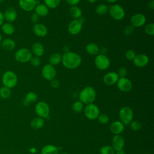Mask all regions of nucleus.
I'll use <instances>...</instances> for the list:
<instances>
[{
	"label": "nucleus",
	"instance_id": "35",
	"mask_svg": "<svg viewBox=\"0 0 154 154\" xmlns=\"http://www.w3.org/2000/svg\"><path fill=\"white\" fill-rule=\"evenodd\" d=\"M100 154H115V150L109 145L103 146L100 149Z\"/></svg>",
	"mask_w": 154,
	"mask_h": 154
},
{
	"label": "nucleus",
	"instance_id": "43",
	"mask_svg": "<svg viewBox=\"0 0 154 154\" xmlns=\"http://www.w3.org/2000/svg\"><path fill=\"white\" fill-rule=\"evenodd\" d=\"M39 20H40V16L38 14H37L35 12L32 13V14L31 15V20L34 24L38 23V22L39 21Z\"/></svg>",
	"mask_w": 154,
	"mask_h": 154
},
{
	"label": "nucleus",
	"instance_id": "47",
	"mask_svg": "<svg viewBox=\"0 0 154 154\" xmlns=\"http://www.w3.org/2000/svg\"><path fill=\"white\" fill-rule=\"evenodd\" d=\"M4 23V14L2 11H0V26Z\"/></svg>",
	"mask_w": 154,
	"mask_h": 154
},
{
	"label": "nucleus",
	"instance_id": "7",
	"mask_svg": "<svg viewBox=\"0 0 154 154\" xmlns=\"http://www.w3.org/2000/svg\"><path fill=\"white\" fill-rule=\"evenodd\" d=\"M84 114L87 119L90 120H95L99 115V109L98 106L92 103L88 105L84 108Z\"/></svg>",
	"mask_w": 154,
	"mask_h": 154
},
{
	"label": "nucleus",
	"instance_id": "1",
	"mask_svg": "<svg viewBox=\"0 0 154 154\" xmlns=\"http://www.w3.org/2000/svg\"><path fill=\"white\" fill-rule=\"evenodd\" d=\"M61 62L64 67L68 69H75L81 65L82 59L77 53L69 51L63 54Z\"/></svg>",
	"mask_w": 154,
	"mask_h": 154
},
{
	"label": "nucleus",
	"instance_id": "22",
	"mask_svg": "<svg viewBox=\"0 0 154 154\" xmlns=\"http://www.w3.org/2000/svg\"><path fill=\"white\" fill-rule=\"evenodd\" d=\"M1 45L2 49L7 51H13L16 47L15 42L13 39L10 38H7L2 40Z\"/></svg>",
	"mask_w": 154,
	"mask_h": 154
},
{
	"label": "nucleus",
	"instance_id": "32",
	"mask_svg": "<svg viewBox=\"0 0 154 154\" xmlns=\"http://www.w3.org/2000/svg\"><path fill=\"white\" fill-rule=\"evenodd\" d=\"M61 0H44L45 5L51 9H55L58 7Z\"/></svg>",
	"mask_w": 154,
	"mask_h": 154
},
{
	"label": "nucleus",
	"instance_id": "40",
	"mask_svg": "<svg viewBox=\"0 0 154 154\" xmlns=\"http://www.w3.org/2000/svg\"><path fill=\"white\" fill-rule=\"evenodd\" d=\"M136 54L133 49H128L125 53V57L128 60H132L134 58Z\"/></svg>",
	"mask_w": 154,
	"mask_h": 154
},
{
	"label": "nucleus",
	"instance_id": "49",
	"mask_svg": "<svg viewBox=\"0 0 154 154\" xmlns=\"http://www.w3.org/2000/svg\"><path fill=\"white\" fill-rule=\"evenodd\" d=\"M116 154H126L125 150L123 149L116 151Z\"/></svg>",
	"mask_w": 154,
	"mask_h": 154
},
{
	"label": "nucleus",
	"instance_id": "4",
	"mask_svg": "<svg viewBox=\"0 0 154 154\" xmlns=\"http://www.w3.org/2000/svg\"><path fill=\"white\" fill-rule=\"evenodd\" d=\"M119 116L120 121L122 122L125 126H128L133 120L134 112L130 107L125 106L120 109Z\"/></svg>",
	"mask_w": 154,
	"mask_h": 154
},
{
	"label": "nucleus",
	"instance_id": "11",
	"mask_svg": "<svg viewBox=\"0 0 154 154\" xmlns=\"http://www.w3.org/2000/svg\"><path fill=\"white\" fill-rule=\"evenodd\" d=\"M116 84L119 90L122 92H128L131 91L132 88L131 81L126 77L119 78Z\"/></svg>",
	"mask_w": 154,
	"mask_h": 154
},
{
	"label": "nucleus",
	"instance_id": "52",
	"mask_svg": "<svg viewBox=\"0 0 154 154\" xmlns=\"http://www.w3.org/2000/svg\"><path fill=\"white\" fill-rule=\"evenodd\" d=\"M2 35H1V34L0 33V44H1V42H2Z\"/></svg>",
	"mask_w": 154,
	"mask_h": 154
},
{
	"label": "nucleus",
	"instance_id": "9",
	"mask_svg": "<svg viewBox=\"0 0 154 154\" xmlns=\"http://www.w3.org/2000/svg\"><path fill=\"white\" fill-rule=\"evenodd\" d=\"M109 58L104 54H99L94 59V65L99 70H105L110 66Z\"/></svg>",
	"mask_w": 154,
	"mask_h": 154
},
{
	"label": "nucleus",
	"instance_id": "10",
	"mask_svg": "<svg viewBox=\"0 0 154 154\" xmlns=\"http://www.w3.org/2000/svg\"><path fill=\"white\" fill-rule=\"evenodd\" d=\"M57 72L54 66L50 64H45L42 70V76L46 80L51 81L55 78Z\"/></svg>",
	"mask_w": 154,
	"mask_h": 154
},
{
	"label": "nucleus",
	"instance_id": "16",
	"mask_svg": "<svg viewBox=\"0 0 154 154\" xmlns=\"http://www.w3.org/2000/svg\"><path fill=\"white\" fill-rule=\"evenodd\" d=\"M119 76L116 72H109L106 73L103 78V81L105 84L108 86L114 85L117 82Z\"/></svg>",
	"mask_w": 154,
	"mask_h": 154
},
{
	"label": "nucleus",
	"instance_id": "39",
	"mask_svg": "<svg viewBox=\"0 0 154 154\" xmlns=\"http://www.w3.org/2000/svg\"><path fill=\"white\" fill-rule=\"evenodd\" d=\"M29 62H30L31 64L34 67H38L40 65V63H41L40 58L35 57V56L32 57Z\"/></svg>",
	"mask_w": 154,
	"mask_h": 154
},
{
	"label": "nucleus",
	"instance_id": "25",
	"mask_svg": "<svg viewBox=\"0 0 154 154\" xmlns=\"http://www.w3.org/2000/svg\"><path fill=\"white\" fill-rule=\"evenodd\" d=\"M86 52L91 55H97L100 52L99 46L94 43H90L85 46Z\"/></svg>",
	"mask_w": 154,
	"mask_h": 154
},
{
	"label": "nucleus",
	"instance_id": "54",
	"mask_svg": "<svg viewBox=\"0 0 154 154\" xmlns=\"http://www.w3.org/2000/svg\"><path fill=\"white\" fill-rule=\"evenodd\" d=\"M4 1V0H0V4L2 3Z\"/></svg>",
	"mask_w": 154,
	"mask_h": 154
},
{
	"label": "nucleus",
	"instance_id": "36",
	"mask_svg": "<svg viewBox=\"0 0 154 154\" xmlns=\"http://www.w3.org/2000/svg\"><path fill=\"white\" fill-rule=\"evenodd\" d=\"M129 125L130 128L134 131H140L142 127L141 123L138 120H132Z\"/></svg>",
	"mask_w": 154,
	"mask_h": 154
},
{
	"label": "nucleus",
	"instance_id": "34",
	"mask_svg": "<svg viewBox=\"0 0 154 154\" xmlns=\"http://www.w3.org/2000/svg\"><path fill=\"white\" fill-rule=\"evenodd\" d=\"M84 104L79 100L75 101L72 105V109L73 112L76 113H79L84 109Z\"/></svg>",
	"mask_w": 154,
	"mask_h": 154
},
{
	"label": "nucleus",
	"instance_id": "20",
	"mask_svg": "<svg viewBox=\"0 0 154 154\" xmlns=\"http://www.w3.org/2000/svg\"><path fill=\"white\" fill-rule=\"evenodd\" d=\"M125 125L120 120H115L112 122L109 126L110 131L115 135L122 134L125 130Z\"/></svg>",
	"mask_w": 154,
	"mask_h": 154
},
{
	"label": "nucleus",
	"instance_id": "3",
	"mask_svg": "<svg viewBox=\"0 0 154 154\" xmlns=\"http://www.w3.org/2000/svg\"><path fill=\"white\" fill-rule=\"evenodd\" d=\"M18 79L15 72L11 70L5 72L2 76V82L4 87L10 89L14 88L17 84Z\"/></svg>",
	"mask_w": 154,
	"mask_h": 154
},
{
	"label": "nucleus",
	"instance_id": "26",
	"mask_svg": "<svg viewBox=\"0 0 154 154\" xmlns=\"http://www.w3.org/2000/svg\"><path fill=\"white\" fill-rule=\"evenodd\" d=\"M45 124L44 119L40 117H36L32 119L30 122V126L34 129H39L42 128Z\"/></svg>",
	"mask_w": 154,
	"mask_h": 154
},
{
	"label": "nucleus",
	"instance_id": "30",
	"mask_svg": "<svg viewBox=\"0 0 154 154\" xmlns=\"http://www.w3.org/2000/svg\"><path fill=\"white\" fill-rule=\"evenodd\" d=\"M38 99V96L37 94L32 91L28 92L25 97V102L26 104H29V103H33L37 102Z\"/></svg>",
	"mask_w": 154,
	"mask_h": 154
},
{
	"label": "nucleus",
	"instance_id": "27",
	"mask_svg": "<svg viewBox=\"0 0 154 154\" xmlns=\"http://www.w3.org/2000/svg\"><path fill=\"white\" fill-rule=\"evenodd\" d=\"M62 55L60 53L55 52L51 54L49 58V62L50 64L53 66L59 64L61 62Z\"/></svg>",
	"mask_w": 154,
	"mask_h": 154
},
{
	"label": "nucleus",
	"instance_id": "12",
	"mask_svg": "<svg viewBox=\"0 0 154 154\" xmlns=\"http://www.w3.org/2000/svg\"><path fill=\"white\" fill-rule=\"evenodd\" d=\"M146 22V17L142 13H136L132 16L130 19L131 25L134 28H140L144 25Z\"/></svg>",
	"mask_w": 154,
	"mask_h": 154
},
{
	"label": "nucleus",
	"instance_id": "31",
	"mask_svg": "<svg viewBox=\"0 0 154 154\" xmlns=\"http://www.w3.org/2000/svg\"><path fill=\"white\" fill-rule=\"evenodd\" d=\"M95 11L99 15H104L108 13V7L106 4H100L96 7Z\"/></svg>",
	"mask_w": 154,
	"mask_h": 154
},
{
	"label": "nucleus",
	"instance_id": "45",
	"mask_svg": "<svg viewBox=\"0 0 154 154\" xmlns=\"http://www.w3.org/2000/svg\"><path fill=\"white\" fill-rule=\"evenodd\" d=\"M66 2L70 6H76L79 3L80 0H66Z\"/></svg>",
	"mask_w": 154,
	"mask_h": 154
},
{
	"label": "nucleus",
	"instance_id": "5",
	"mask_svg": "<svg viewBox=\"0 0 154 154\" xmlns=\"http://www.w3.org/2000/svg\"><path fill=\"white\" fill-rule=\"evenodd\" d=\"M110 16L116 20H122L125 16L124 8L119 4H113L108 8V11Z\"/></svg>",
	"mask_w": 154,
	"mask_h": 154
},
{
	"label": "nucleus",
	"instance_id": "8",
	"mask_svg": "<svg viewBox=\"0 0 154 154\" xmlns=\"http://www.w3.org/2000/svg\"><path fill=\"white\" fill-rule=\"evenodd\" d=\"M35 112L38 117L46 119L50 114L49 106L44 101L38 102L35 106Z\"/></svg>",
	"mask_w": 154,
	"mask_h": 154
},
{
	"label": "nucleus",
	"instance_id": "23",
	"mask_svg": "<svg viewBox=\"0 0 154 154\" xmlns=\"http://www.w3.org/2000/svg\"><path fill=\"white\" fill-rule=\"evenodd\" d=\"M58 148L53 144H47L41 150V154H58Z\"/></svg>",
	"mask_w": 154,
	"mask_h": 154
},
{
	"label": "nucleus",
	"instance_id": "21",
	"mask_svg": "<svg viewBox=\"0 0 154 154\" xmlns=\"http://www.w3.org/2000/svg\"><path fill=\"white\" fill-rule=\"evenodd\" d=\"M31 53L34 56L40 57L45 54V49L43 45L39 42L34 43L31 47Z\"/></svg>",
	"mask_w": 154,
	"mask_h": 154
},
{
	"label": "nucleus",
	"instance_id": "24",
	"mask_svg": "<svg viewBox=\"0 0 154 154\" xmlns=\"http://www.w3.org/2000/svg\"><path fill=\"white\" fill-rule=\"evenodd\" d=\"M35 13L40 17H45L49 13V8L43 4H37L35 8Z\"/></svg>",
	"mask_w": 154,
	"mask_h": 154
},
{
	"label": "nucleus",
	"instance_id": "37",
	"mask_svg": "<svg viewBox=\"0 0 154 154\" xmlns=\"http://www.w3.org/2000/svg\"><path fill=\"white\" fill-rule=\"evenodd\" d=\"M144 32L146 34L150 36H152L154 34V24L153 23H149L144 27Z\"/></svg>",
	"mask_w": 154,
	"mask_h": 154
},
{
	"label": "nucleus",
	"instance_id": "50",
	"mask_svg": "<svg viewBox=\"0 0 154 154\" xmlns=\"http://www.w3.org/2000/svg\"><path fill=\"white\" fill-rule=\"evenodd\" d=\"M106 1H107L108 2H109V3H115V2H116L117 1H118L119 0H105Z\"/></svg>",
	"mask_w": 154,
	"mask_h": 154
},
{
	"label": "nucleus",
	"instance_id": "17",
	"mask_svg": "<svg viewBox=\"0 0 154 154\" xmlns=\"http://www.w3.org/2000/svg\"><path fill=\"white\" fill-rule=\"evenodd\" d=\"M111 144H112V146H111L112 147L116 152L117 150L123 149L125 147V141L123 137L120 134L115 135L112 137Z\"/></svg>",
	"mask_w": 154,
	"mask_h": 154
},
{
	"label": "nucleus",
	"instance_id": "13",
	"mask_svg": "<svg viewBox=\"0 0 154 154\" xmlns=\"http://www.w3.org/2000/svg\"><path fill=\"white\" fill-rule=\"evenodd\" d=\"M39 2L37 0H19V5L25 11H31L37 4H40Z\"/></svg>",
	"mask_w": 154,
	"mask_h": 154
},
{
	"label": "nucleus",
	"instance_id": "48",
	"mask_svg": "<svg viewBox=\"0 0 154 154\" xmlns=\"http://www.w3.org/2000/svg\"><path fill=\"white\" fill-rule=\"evenodd\" d=\"M63 51L64 53H66V52H68L70 51V49L67 46H64L63 48Z\"/></svg>",
	"mask_w": 154,
	"mask_h": 154
},
{
	"label": "nucleus",
	"instance_id": "15",
	"mask_svg": "<svg viewBox=\"0 0 154 154\" xmlns=\"http://www.w3.org/2000/svg\"><path fill=\"white\" fill-rule=\"evenodd\" d=\"M82 25L83 24L79 20V19H73L68 25L67 29L69 32L73 35L78 34L82 30Z\"/></svg>",
	"mask_w": 154,
	"mask_h": 154
},
{
	"label": "nucleus",
	"instance_id": "53",
	"mask_svg": "<svg viewBox=\"0 0 154 154\" xmlns=\"http://www.w3.org/2000/svg\"><path fill=\"white\" fill-rule=\"evenodd\" d=\"M58 154H67L66 152H63V153H59Z\"/></svg>",
	"mask_w": 154,
	"mask_h": 154
},
{
	"label": "nucleus",
	"instance_id": "44",
	"mask_svg": "<svg viewBox=\"0 0 154 154\" xmlns=\"http://www.w3.org/2000/svg\"><path fill=\"white\" fill-rule=\"evenodd\" d=\"M50 84H51V86L54 88H57L60 87V81L57 79H54L52 80H51L50 81Z\"/></svg>",
	"mask_w": 154,
	"mask_h": 154
},
{
	"label": "nucleus",
	"instance_id": "2",
	"mask_svg": "<svg viewBox=\"0 0 154 154\" xmlns=\"http://www.w3.org/2000/svg\"><path fill=\"white\" fill-rule=\"evenodd\" d=\"M96 98V91L91 86L84 87L79 94V99L83 104L88 105L94 102Z\"/></svg>",
	"mask_w": 154,
	"mask_h": 154
},
{
	"label": "nucleus",
	"instance_id": "46",
	"mask_svg": "<svg viewBox=\"0 0 154 154\" xmlns=\"http://www.w3.org/2000/svg\"><path fill=\"white\" fill-rule=\"evenodd\" d=\"M148 8L150 10H153L154 8V0L150 1L147 4Z\"/></svg>",
	"mask_w": 154,
	"mask_h": 154
},
{
	"label": "nucleus",
	"instance_id": "33",
	"mask_svg": "<svg viewBox=\"0 0 154 154\" xmlns=\"http://www.w3.org/2000/svg\"><path fill=\"white\" fill-rule=\"evenodd\" d=\"M11 95V90L7 87H2L0 88V97L2 99H7L10 97Z\"/></svg>",
	"mask_w": 154,
	"mask_h": 154
},
{
	"label": "nucleus",
	"instance_id": "55",
	"mask_svg": "<svg viewBox=\"0 0 154 154\" xmlns=\"http://www.w3.org/2000/svg\"><path fill=\"white\" fill-rule=\"evenodd\" d=\"M145 154H149V153H145Z\"/></svg>",
	"mask_w": 154,
	"mask_h": 154
},
{
	"label": "nucleus",
	"instance_id": "51",
	"mask_svg": "<svg viewBox=\"0 0 154 154\" xmlns=\"http://www.w3.org/2000/svg\"><path fill=\"white\" fill-rule=\"evenodd\" d=\"M87 1L90 4H93L97 1V0H87Z\"/></svg>",
	"mask_w": 154,
	"mask_h": 154
},
{
	"label": "nucleus",
	"instance_id": "38",
	"mask_svg": "<svg viewBox=\"0 0 154 154\" xmlns=\"http://www.w3.org/2000/svg\"><path fill=\"white\" fill-rule=\"evenodd\" d=\"M97 120L98 122L102 125H105L108 123L109 120V118L108 116L106 114H99V115L97 117Z\"/></svg>",
	"mask_w": 154,
	"mask_h": 154
},
{
	"label": "nucleus",
	"instance_id": "19",
	"mask_svg": "<svg viewBox=\"0 0 154 154\" xmlns=\"http://www.w3.org/2000/svg\"><path fill=\"white\" fill-rule=\"evenodd\" d=\"M32 31L34 34L39 37H45L48 33V28L46 25L40 23L34 24L32 28Z\"/></svg>",
	"mask_w": 154,
	"mask_h": 154
},
{
	"label": "nucleus",
	"instance_id": "18",
	"mask_svg": "<svg viewBox=\"0 0 154 154\" xmlns=\"http://www.w3.org/2000/svg\"><path fill=\"white\" fill-rule=\"evenodd\" d=\"M4 20H6L7 22L12 23L14 22L17 16V13L16 9L13 7H8L7 8L4 13H3Z\"/></svg>",
	"mask_w": 154,
	"mask_h": 154
},
{
	"label": "nucleus",
	"instance_id": "14",
	"mask_svg": "<svg viewBox=\"0 0 154 154\" xmlns=\"http://www.w3.org/2000/svg\"><path fill=\"white\" fill-rule=\"evenodd\" d=\"M132 62L134 66L137 67H144L148 64L149 58L147 55L140 54L135 56L134 58L132 60Z\"/></svg>",
	"mask_w": 154,
	"mask_h": 154
},
{
	"label": "nucleus",
	"instance_id": "28",
	"mask_svg": "<svg viewBox=\"0 0 154 154\" xmlns=\"http://www.w3.org/2000/svg\"><path fill=\"white\" fill-rule=\"evenodd\" d=\"M1 26V30L6 35H10L14 32L15 29L11 23L5 22Z\"/></svg>",
	"mask_w": 154,
	"mask_h": 154
},
{
	"label": "nucleus",
	"instance_id": "6",
	"mask_svg": "<svg viewBox=\"0 0 154 154\" xmlns=\"http://www.w3.org/2000/svg\"><path fill=\"white\" fill-rule=\"evenodd\" d=\"M32 57L31 51L28 48H23L17 50L14 55L15 60L21 63L29 62Z\"/></svg>",
	"mask_w": 154,
	"mask_h": 154
},
{
	"label": "nucleus",
	"instance_id": "29",
	"mask_svg": "<svg viewBox=\"0 0 154 154\" xmlns=\"http://www.w3.org/2000/svg\"><path fill=\"white\" fill-rule=\"evenodd\" d=\"M69 14L74 19H78L82 15L81 9L77 6H72L69 9Z\"/></svg>",
	"mask_w": 154,
	"mask_h": 154
},
{
	"label": "nucleus",
	"instance_id": "42",
	"mask_svg": "<svg viewBox=\"0 0 154 154\" xmlns=\"http://www.w3.org/2000/svg\"><path fill=\"white\" fill-rule=\"evenodd\" d=\"M119 78H123V77H126L127 74H128V72L127 70L125 67H120L119 70L118 72H117Z\"/></svg>",
	"mask_w": 154,
	"mask_h": 154
},
{
	"label": "nucleus",
	"instance_id": "41",
	"mask_svg": "<svg viewBox=\"0 0 154 154\" xmlns=\"http://www.w3.org/2000/svg\"><path fill=\"white\" fill-rule=\"evenodd\" d=\"M134 28L132 25H129L126 26L125 28L124 31H123V33L125 35L129 36L134 32Z\"/></svg>",
	"mask_w": 154,
	"mask_h": 154
}]
</instances>
